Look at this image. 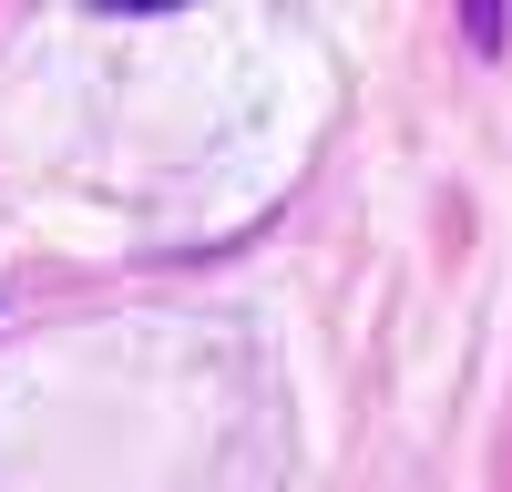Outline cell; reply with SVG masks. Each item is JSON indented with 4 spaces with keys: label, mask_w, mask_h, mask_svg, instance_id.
I'll return each mask as SVG.
<instances>
[]
</instances>
